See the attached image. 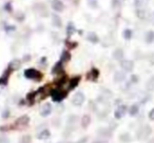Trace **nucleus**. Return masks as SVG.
<instances>
[{
	"label": "nucleus",
	"mask_w": 154,
	"mask_h": 143,
	"mask_svg": "<svg viewBox=\"0 0 154 143\" xmlns=\"http://www.w3.org/2000/svg\"><path fill=\"white\" fill-rule=\"evenodd\" d=\"M23 75L28 79H33L35 81H40L42 79V74L39 70H35V68H28V70H26Z\"/></svg>",
	"instance_id": "nucleus-1"
},
{
	"label": "nucleus",
	"mask_w": 154,
	"mask_h": 143,
	"mask_svg": "<svg viewBox=\"0 0 154 143\" xmlns=\"http://www.w3.org/2000/svg\"><path fill=\"white\" fill-rule=\"evenodd\" d=\"M29 123H30V118H29V116L23 115V116H21V117H19L15 121V123H14V128H16V130H22V128L26 127V126L29 125Z\"/></svg>",
	"instance_id": "nucleus-2"
},
{
	"label": "nucleus",
	"mask_w": 154,
	"mask_h": 143,
	"mask_svg": "<svg viewBox=\"0 0 154 143\" xmlns=\"http://www.w3.org/2000/svg\"><path fill=\"white\" fill-rule=\"evenodd\" d=\"M66 96H68V92H66V91H61V90L51 91V97H52V99H53V101H55V102H60V101L63 100Z\"/></svg>",
	"instance_id": "nucleus-3"
},
{
	"label": "nucleus",
	"mask_w": 154,
	"mask_h": 143,
	"mask_svg": "<svg viewBox=\"0 0 154 143\" xmlns=\"http://www.w3.org/2000/svg\"><path fill=\"white\" fill-rule=\"evenodd\" d=\"M85 100H86V97H85L84 93L77 92L76 94L74 95V97H73L72 103L74 105H76V106H80V105L85 102Z\"/></svg>",
	"instance_id": "nucleus-4"
},
{
	"label": "nucleus",
	"mask_w": 154,
	"mask_h": 143,
	"mask_svg": "<svg viewBox=\"0 0 154 143\" xmlns=\"http://www.w3.org/2000/svg\"><path fill=\"white\" fill-rule=\"evenodd\" d=\"M12 72H13V70H12L10 66L5 70L3 75L0 77V85H7L8 82H9V77H10V75H11Z\"/></svg>",
	"instance_id": "nucleus-5"
},
{
	"label": "nucleus",
	"mask_w": 154,
	"mask_h": 143,
	"mask_svg": "<svg viewBox=\"0 0 154 143\" xmlns=\"http://www.w3.org/2000/svg\"><path fill=\"white\" fill-rule=\"evenodd\" d=\"M52 9L57 13H61L64 10V4L61 0H53L52 1Z\"/></svg>",
	"instance_id": "nucleus-6"
},
{
	"label": "nucleus",
	"mask_w": 154,
	"mask_h": 143,
	"mask_svg": "<svg viewBox=\"0 0 154 143\" xmlns=\"http://www.w3.org/2000/svg\"><path fill=\"white\" fill-rule=\"evenodd\" d=\"M99 77V70L97 68L93 67L92 70L87 74V79L90 80V81H96Z\"/></svg>",
	"instance_id": "nucleus-7"
},
{
	"label": "nucleus",
	"mask_w": 154,
	"mask_h": 143,
	"mask_svg": "<svg viewBox=\"0 0 154 143\" xmlns=\"http://www.w3.org/2000/svg\"><path fill=\"white\" fill-rule=\"evenodd\" d=\"M62 72H63V62L59 60V61L53 66V68H52V74H57V75H59Z\"/></svg>",
	"instance_id": "nucleus-8"
},
{
	"label": "nucleus",
	"mask_w": 154,
	"mask_h": 143,
	"mask_svg": "<svg viewBox=\"0 0 154 143\" xmlns=\"http://www.w3.org/2000/svg\"><path fill=\"white\" fill-rule=\"evenodd\" d=\"M52 112V105L50 103H45L42 107H41V111H40V115L42 117H48V116L51 114Z\"/></svg>",
	"instance_id": "nucleus-9"
},
{
	"label": "nucleus",
	"mask_w": 154,
	"mask_h": 143,
	"mask_svg": "<svg viewBox=\"0 0 154 143\" xmlns=\"http://www.w3.org/2000/svg\"><path fill=\"white\" fill-rule=\"evenodd\" d=\"M52 24H53L54 28H61V26H62L61 18H60L58 15H56V14L52 15Z\"/></svg>",
	"instance_id": "nucleus-10"
},
{
	"label": "nucleus",
	"mask_w": 154,
	"mask_h": 143,
	"mask_svg": "<svg viewBox=\"0 0 154 143\" xmlns=\"http://www.w3.org/2000/svg\"><path fill=\"white\" fill-rule=\"evenodd\" d=\"M120 65H122V70H125L126 72H131V70H133L134 64H133V62L130 61V60H124V61H122Z\"/></svg>",
	"instance_id": "nucleus-11"
},
{
	"label": "nucleus",
	"mask_w": 154,
	"mask_h": 143,
	"mask_svg": "<svg viewBox=\"0 0 154 143\" xmlns=\"http://www.w3.org/2000/svg\"><path fill=\"white\" fill-rule=\"evenodd\" d=\"M80 76H76V77L72 78V79L69 81V90H74L78 84H79V81H80Z\"/></svg>",
	"instance_id": "nucleus-12"
},
{
	"label": "nucleus",
	"mask_w": 154,
	"mask_h": 143,
	"mask_svg": "<svg viewBox=\"0 0 154 143\" xmlns=\"http://www.w3.org/2000/svg\"><path fill=\"white\" fill-rule=\"evenodd\" d=\"M135 14H136L137 18L140 20H143L146 18V10L143 7H137L135 10Z\"/></svg>",
	"instance_id": "nucleus-13"
},
{
	"label": "nucleus",
	"mask_w": 154,
	"mask_h": 143,
	"mask_svg": "<svg viewBox=\"0 0 154 143\" xmlns=\"http://www.w3.org/2000/svg\"><path fill=\"white\" fill-rule=\"evenodd\" d=\"M145 40L147 43H153L154 42V31H148L146 33V36H145Z\"/></svg>",
	"instance_id": "nucleus-14"
},
{
	"label": "nucleus",
	"mask_w": 154,
	"mask_h": 143,
	"mask_svg": "<svg viewBox=\"0 0 154 143\" xmlns=\"http://www.w3.org/2000/svg\"><path fill=\"white\" fill-rule=\"evenodd\" d=\"M87 40L91 43H97L99 41V38L95 33H89L88 36H87Z\"/></svg>",
	"instance_id": "nucleus-15"
},
{
	"label": "nucleus",
	"mask_w": 154,
	"mask_h": 143,
	"mask_svg": "<svg viewBox=\"0 0 154 143\" xmlns=\"http://www.w3.org/2000/svg\"><path fill=\"white\" fill-rule=\"evenodd\" d=\"M71 60V54L69 51H63L60 55V61L62 62H69Z\"/></svg>",
	"instance_id": "nucleus-16"
},
{
	"label": "nucleus",
	"mask_w": 154,
	"mask_h": 143,
	"mask_svg": "<svg viewBox=\"0 0 154 143\" xmlns=\"http://www.w3.org/2000/svg\"><path fill=\"white\" fill-rule=\"evenodd\" d=\"M91 124V117L89 115H84L82 119V126L84 128H87Z\"/></svg>",
	"instance_id": "nucleus-17"
},
{
	"label": "nucleus",
	"mask_w": 154,
	"mask_h": 143,
	"mask_svg": "<svg viewBox=\"0 0 154 143\" xmlns=\"http://www.w3.org/2000/svg\"><path fill=\"white\" fill-rule=\"evenodd\" d=\"M50 136H51V133H50V130H41V132L39 133L38 136H37V138L40 139V140H45V139H48Z\"/></svg>",
	"instance_id": "nucleus-18"
},
{
	"label": "nucleus",
	"mask_w": 154,
	"mask_h": 143,
	"mask_svg": "<svg viewBox=\"0 0 154 143\" xmlns=\"http://www.w3.org/2000/svg\"><path fill=\"white\" fill-rule=\"evenodd\" d=\"M75 32H76V28H75V25L73 24V22H69L68 25H66V34H68V36L71 37Z\"/></svg>",
	"instance_id": "nucleus-19"
},
{
	"label": "nucleus",
	"mask_w": 154,
	"mask_h": 143,
	"mask_svg": "<svg viewBox=\"0 0 154 143\" xmlns=\"http://www.w3.org/2000/svg\"><path fill=\"white\" fill-rule=\"evenodd\" d=\"M9 66L13 70H18V68H20V66H21V62H20V60H18V59H14L13 61L9 64Z\"/></svg>",
	"instance_id": "nucleus-20"
},
{
	"label": "nucleus",
	"mask_w": 154,
	"mask_h": 143,
	"mask_svg": "<svg viewBox=\"0 0 154 143\" xmlns=\"http://www.w3.org/2000/svg\"><path fill=\"white\" fill-rule=\"evenodd\" d=\"M122 57H124V52H122V49H117L114 51L113 53V58L115 60H122Z\"/></svg>",
	"instance_id": "nucleus-21"
},
{
	"label": "nucleus",
	"mask_w": 154,
	"mask_h": 143,
	"mask_svg": "<svg viewBox=\"0 0 154 143\" xmlns=\"http://www.w3.org/2000/svg\"><path fill=\"white\" fill-rule=\"evenodd\" d=\"M133 36V31L131 28H126V30L122 32V37H124L126 40H130Z\"/></svg>",
	"instance_id": "nucleus-22"
},
{
	"label": "nucleus",
	"mask_w": 154,
	"mask_h": 143,
	"mask_svg": "<svg viewBox=\"0 0 154 143\" xmlns=\"http://www.w3.org/2000/svg\"><path fill=\"white\" fill-rule=\"evenodd\" d=\"M66 80H68V76L66 75H61L59 77V79H57L56 80V83H57V85H59V86H61V85H63L64 83L66 82Z\"/></svg>",
	"instance_id": "nucleus-23"
},
{
	"label": "nucleus",
	"mask_w": 154,
	"mask_h": 143,
	"mask_svg": "<svg viewBox=\"0 0 154 143\" xmlns=\"http://www.w3.org/2000/svg\"><path fill=\"white\" fill-rule=\"evenodd\" d=\"M36 95H37V92H31L26 95V99H28V101L30 102V104H34V99Z\"/></svg>",
	"instance_id": "nucleus-24"
},
{
	"label": "nucleus",
	"mask_w": 154,
	"mask_h": 143,
	"mask_svg": "<svg viewBox=\"0 0 154 143\" xmlns=\"http://www.w3.org/2000/svg\"><path fill=\"white\" fill-rule=\"evenodd\" d=\"M78 45V43L76 41H70V40H66V46L68 47L69 49H73Z\"/></svg>",
	"instance_id": "nucleus-25"
},
{
	"label": "nucleus",
	"mask_w": 154,
	"mask_h": 143,
	"mask_svg": "<svg viewBox=\"0 0 154 143\" xmlns=\"http://www.w3.org/2000/svg\"><path fill=\"white\" fill-rule=\"evenodd\" d=\"M31 142H32V137H31L30 135H24V136H22L19 141V143H31Z\"/></svg>",
	"instance_id": "nucleus-26"
},
{
	"label": "nucleus",
	"mask_w": 154,
	"mask_h": 143,
	"mask_svg": "<svg viewBox=\"0 0 154 143\" xmlns=\"http://www.w3.org/2000/svg\"><path fill=\"white\" fill-rule=\"evenodd\" d=\"M15 19L17 20V21H19V22H22L24 19H26V15H24L22 12H17V13H16V15H15Z\"/></svg>",
	"instance_id": "nucleus-27"
},
{
	"label": "nucleus",
	"mask_w": 154,
	"mask_h": 143,
	"mask_svg": "<svg viewBox=\"0 0 154 143\" xmlns=\"http://www.w3.org/2000/svg\"><path fill=\"white\" fill-rule=\"evenodd\" d=\"M146 3H147L146 0H135L134 4H135V7H136V9L137 7H143V9H145Z\"/></svg>",
	"instance_id": "nucleus-28"
},
{
	"label": "nucleus",
	"mask_w": 154,
	"mask_h": 143,
	"mask_svg": "<svg viewBox=\"0 0 154 143\" xmlns=\"http://www.w3.org/2000/svg\"><path fill=\"white\" fill-rule=\"evenodd\" d=\"M11 130H14V125H2L0 126V132H9Z\"/></svg>",
	"instance_id": "nucleus-29"
},
{
	"label": "nucleus",
	"mask_w": 154,
	"mask_h": 143,
	"mask_svg": "<svg viewBox=\"0 0 154 143\" xmlns=\"http://www.w3.org/2000/svg\"><path fill=\"white\" fill-rule=\"evenodd\" d=\"M125 78V75L122 73H120V72H117V73L115 74V77H114V79H115V81H122V80H124Z\"/></svg>",
	"instance_id": "nucleus-30"
},
{
	"label": "nucleus",
	"mask_w": 154,
	"mask_h": 143,
	"mask_svg": "<svg viewBox=\"0 0 154 143\" xmlns=\"http://www.w3.org/2000/svg\"><path fill=\"white\" fill-rule=\"evenodd\" d=\"M120 3H122L120 0H112V7L113 9H117V7H119Z\"/></svg>",
	"instance_id": "nucleus-31"
},
{
	"label": "nucleus",
	"mask_w": 154,
	"mask_h": 143,
	"mask_svg": "<svg viewBox=\"0 0 154 143\" xmlns=\"http://www.w3.org/2000/svg\"><path fill=\"white\" fill-rule=\"evenodd\" d=\"M88 4H89V7H91L92 9H96L97 7V1L96 0H89Z\"/></svg>",
	"instance_id": "nucleus-32"
},
{
	"label": "nucleus",
	"mask_w": 154,
	"mask_h": 143,
	"mask_svg": "<svg viewBox=\"0 0 154 143\" xmlns=\"http://www.w3.org/2000/svg\"><path fill=\"white\" fill-rule=\"evenodd\" d=\"M12 9H13V7H12V3L11 2H7L5 4V11L12 12Z\"/></svg>",
	"instance_id": "nucleus-33"
},
{
	"label": "nucleus",
	"mask_w": 154,
	"mask_h": 143,
	"mask_svg": "<svg viewBox=\"0 0 154 143\" xmlns=\"http://www.w3.org/2000/svg\"><path fill=\"white\" fill-rule=\"evenodd\" d=\"M149 20H150V23H151L152 25H154V11L152 12L151 14H150V18H149Z\"/></svg>",
	"instance_id": "nucleus-34"
},
{
	"label": "nucleus",
	"mask_w": 154,
	"mask_h": 143,
	"mask_svg": "<svg viewBox=\"0 0 154 143\" xmlns=\"http://www.w3.org/2000/svg\"><path fill=\"white\" fill-rule=\"evenodd\" d=\"M0 143H10V141L7 137H0Z\"/></svg>",
	"instance_id": "nucleus-35"
},
{
	"label": "nucleus",
	"mask_w": 154,
	"mask_h": 143,
	"mask_svg": "<svg viewBox=\"0 0 154 143\" xmlns=\"http://www.w3.org/2000/svg\"><path fill=\"white\" fill-rule=\"evenodd\" d=\"M15 26H13V25H8V26H5V31L7 32H10V31H14L15 30Z\"/></svg>",
	"instance_id": "nucleus-36"
},
{
	"label": "nucleus",
	"mask_w": 154,
	"mask_h": 143,
	"mask_svg": "<svg viewBox=\"0 0 154 143\" xmlns=\"http://www.w3.org/2000/svg\"><path fill=\"white\" fill-rule=\"evenodd\" d=\"M9 116H10V112H9V111H5V113H3L2 117H3V118H8Z\"/></svg>",
	"instance_id": "nucleus-37"
},
{
	"label": "nucleus",
	"mask_w": 154,
	"mask_h": 143,
	"mask_svg": "<svg viewBox=\"0 0 154 143\" xmlns=\"http://www.w3.org/2000/svg\"><path fill=\"white\" fill-rule=\"evenodd\" d=\"M87 141H88V138H82V139H80L77 143H87Z\"/></svg>",
	"instance_id": "nucleus-38"
},
{
	"label": "nucleus",
	"mask_w": 154,
	"mask_h": 143,
	"mask_svg": "<svg viewBox=\"0 0 154 143\" xmlns=\"http://www.w3.org/2000/svg\"><path fill=\"white\" fill-rule=\"evenodd\" d=\"M30 58H31V56H30V55L24 56V57H23V60H24V61H29V60H30Z\"/></svg>",
	"instance_id": "nucleus-39"
},
{
	"label": "nucleus",
	"mask_w": 154,
	"mask_h": 143,
	"mask_svg": "<svg viewBox=\"0 0 154 143\" xmlns=\"http://www.w3.org/2000/svg\"><path fill=\"white\" fill-rule=\"evenodd\" d=\"M120 1H122H122H125V0H120Z\"/></svg>",
	"instance_id": "nucleus-40"
}]
</instances>
